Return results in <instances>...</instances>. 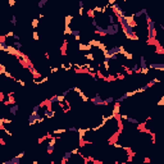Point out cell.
Returning a JSON list of instances; mask_svg holds the SVG:
<instances>
[{
	"instance_id": "1",
	"label": "cell",
	"mask_w": 164,
	"mask_h": 164,
	"mask_svg": "<svg viewBox=\"0 0 164 164\" xmlns=\"http://www.w3.org/2000/svg\"><path fill=\"white\" fill-rule=\"evenodd\" d=\"M145 19H146V23H147V39L149 41H152V40H155V37H156V28H155V21H152L150 16L149 14H146L145 16Z\"/></svg>"
},
{
	"instance_id": "17",
	"label": "cell",
	"mask_w": 164,
	"mask_h": 164,
	"mask_svg": "<svg viewBox=\"0 0 164 164\" xmlns=\"http://www.w3.org/2000/svg\"><path fill=\"white\" fill-rule=\"evenodd\" d=\"M88 44H90V45H91L92 47H99V45H100V44H101V41L92 39V40H90V41H88Z\"/></svg>"
},
{
	"instance_id": "19",
	"label": "cell",
	"mask_w": 164,
	"mask_h": 164,
	"mask_svg": "<svg viewBox=\"0 0 164 164\" xmlns=\"http://www.w3.org/2000/svg\"><path fill=\"white\" fill-rule=\"evenodd\" d=\"M78 95H80V98L82 99V101H83V103H87V101H90V99H91V98H88L87 95H85V92H83V91H82V92H80V94H78Z\"/></svg>"
},
{
	"instance_id": "43",
	"label": "cell",
	"mask_w": 164,
	"mask_h": 164,
	"mask_svg": "<svg viewBox=\"0 0 164 164\" xmlns=\"http://www.w3.org/2000/svg\"><path fill=\"white\" fill-rule=\"evenodd\" d=\"M17 82H18V83H19V85H21V86H22V87H24V86H26V82H24L23 80H17Z\"/></svg>"
},
{
	"instance_id": "4",
	"label": "cell",
	"mask_w": 164,
	"mask_h": 164,
	"mask_svg": "<svg viewBox=\"0 0 164 164\" xmlns=\"http://www.w3.org/2000/svg\"><path fill=\"white\" fill-rule=\"evenodd\" d=\"M90 101H91L92 105H95V106H105V101H104V99L100 96L99 92H96L94 98L90 99Z\"/></svg>"
},
{
	"instance_id": "24",
	"label": "cell",
	"mask_w": 164,
	"mask_h": 164,
	"mask_svg": "<svg viewBox=\"0 0 164 164\" xmlns=\"http://www.w3.org/2000/svg\"><path fill=\"white\" fill-rule=\"evenodd\" d=\"M49 101V105H51V104H55V103H58V95H53L51 98L47 100Z\"/></svg>"
},
{
	"instance_id": "7",
	"label": "cell",
	"mask_w": 164,
	"mask_h": 164,
	"mask_svg": "<svg viewBox=\"0 0 164 164\" xmlns=\"http://www.w3.org/2000/svg\"><path fill=\"white\" fill-rule=\"evenodd\" d=\"M28 70L29 72H31V74L33 76V78H35V80H37V78H40L41 77V73H39V70H37L36 68H35V65H33V63H31V64H29L28 67Z\"/></svg>"
},
{
	"instance_id": "45",
	"label": "cell",
	"mask_w": 164,
	"mask_h": 164,
	"mask_svg": "<svg viewBox=\"0 0 164 164\" xmlns=\"http://www.w3.org/2000/svg\"><path fill=\"white\" fill-rule=\"evenodd\" d=\"M9 5L14 6V5H16V0H9Z\"/></svg>"
},
{
	"instance_id": "30",
	"label": "cell",
	"mask_w": 164,
	"mask_h": 164,
	"mask_svg": "<svg viewBox=\"0 0 164 164\" xmlns=\"http://www.w3.org/2000/svg\"><path fill=\"white\" fill-rule=\"evenodd\" d=\"M13 46L16 47V49L21 50L22 49V42H19V41H13Z\"/></svg>"
},
{
	"instance_id": "39",
	"label": "cell",
	"mask_w": 164,
	"mask_h": 164,
	"mask_svg": "<svg viewBox=\"0 0 164 164\" xmlns=\"http://www.w3.org/2000/svg\"><path fill=\"white\" fill-rule=\"evenodd\" d=\"M68 132H78V128L74 127V126H70V127L68 128Z\"/></svg>"
},
{
	"instance_id": "3",
	"label": "cell",
	"mask_w": 164,
	"mask_h": 164,
	"mask_svg": "<svg viewBox=\"0 0 164 164\" xmlns=\"http://www.w3.org/2000/svg\"><path fill=\"white\" fill-rule=\"evenodd\" d=\"M105 31H106V36H113V35H117V33L121 31V24L118 23H114V24H108L105 27Z\"/></svg>"
},
{
	"instance_id": "10",
	"label": "cell",
	"mask_w": 164,
	"mask_h": 164,
	"mask_svg": "<svg viewBox=\"0 0 164 164\" xmlns=\"http://www.w3.org/2000/svg\"><path fill=\"white\" fill-rule=\"evenodd\" d=\"M72 156H73L72 151H65L64 154H63V156H62V164H67L68 160L72 159Z\"/></svg>"
},
{
	"instance_id": "47",
	"label": "cell",
	"mask_w": 164,
	"mask_h": 164,
	"mask_svg": "<svg viewBox=\"0 0 164 164\" xmlns=\"http://www.w3.org/2000/svg\"><path fill=\"white\" fill-rule=\"evenodd\" d=\"M78 6H80V9L83 8V1H78Z\"/></svg>"
},
{
	"instance_id": "6",
	"label": "cell",
	"mask_w": 164,
	"mask_h": 164,
	"mask_svg": "<svg viewBox=\"0 0 164 164\" xmlns=\"http://www.w3.org/2000/svg\"><path fill=\"white\" fill-rule=\"evenodd\" d=\"M149 69H155V70L164 72V62L163 63H150L149 64Z\"/></svg>"
},
{
	"instance_id": "15",
	"label": "cell",
	"mask_w": 164,
	"mask_h": 164,
	"mask_svg": "<svg viewBox=\"0 0 164 164\" xmlns=\"http://www.w3.org/2000/svg\"><path fill=\"white\" fill-rule=\"evenodd\" d=\"M146 14H147V10L144 8V9L139 10V12L133 13V16H135V18H140V17H142V16H146Z\"/></svg>"
},
{
	"instance_id": "16",
	"label": "cell",
	"mask_w": 164,
	"mask_h": 164,
	"mask_svg": "<svg viewBox=\"0 0 164 164\" xmlns=\"http://www.w3.org/2000/svg\"><path fill=\"white\" fill-rule=\"evenodd\" d=\"M140 70H141L140 63H135V64L131 67V72H132V73H140Z\"/></svg>"
},
{
	"instance_id": "46",
	"label": "cell",
	"mask_w": 164,
	"mask_h": 164,
	"mask_svg": "<svg viewBox=\"0 0 164 164\" xmlns=\"http://www.w3.org/2000/svg\"><path fill=\"white\" fill-rule=\"evenodd\" d=\"M144 163L145 164H149V163H150V159H149V158H144Z\"/></svg>"
},
{
	"instance_id": "34",
	"label": "cell",
	"mask_w": 164,
	"mask_h": 164,
	"mask_svg": "<svg viewBox=\"0 0 164 164\" xmlns=\"http://www.w3.org/2000/svg\"><path fill=\"white\" fill-rule=\"evenodd\" d=\"M156 105H158V106H164V95L159 99V101L156 103Z\"/></svg>"
},
{
	"instance_id": "23",
	"label": "cell",
	"mask_w": 164,
	"mask_h": 164,
	"mask_svg": "<svg viewBox=\"0 0 164 164\" xmlns=\"http://www.w3.org/2000/svg\"><path fill=\"white\" fill-rule=\"evenodd\" d=\"M83 58H85V59H87V60H92V62L95 60V55L92 54V53H87V54H85V55H83Z\"/></svg>"
},
{
	"instance_id": "28",
	"label": "cell",
	"mask_w": 164,
	"mask_h": 164,
	"mask_svg": "<svg viewBox=\"0 0 164 164\" xmlns=\"http://www.w3.org/2000/svg\"><path fill=\"white\" fill-rule=\"evenodd\" d=\"M127 122L129 123H132V124H139V119H136V118H131V117H128L127 119H126Z\"/></svg>"
},
{
	"instance_id": "11",
	"label": "cell",
	"mask_w": 164,
	"mask_h": 164,
	"mask_svg": "<svg viewBox=\"0 0 164 164\" xmlns=\"http://www.w3.org/2000/svg\"><path fill=\"white\" fill-rule=\"evenodd\" d=\"M18 110H19V105H18V104H14V105H10L9 106L8 113H10L12 115H17V111Z\"/></svg>"
},
{
	"instance_id": "27",
	"label": "cell",
	"mask_w": 164,
	"mask_h": 164,
	"mask_svg": "<svg viewBox=\"0 0 164 164\" xmlns=\"http://www.w3.org/2000/svg\"><path fill=\"white\" fill-rule=\"evenodd\" d=\"M5 73H6V67H5V64L0 63V74H1V76H4Z\"/></svg>"
},
{
	"instance_id": "40",
	"label": "cell",
	"mask_w": 164,
	"mask_h": 164,
	"mask_svg": "<svg viewBox=\"0 0 164 164\" xmlns=\"http://www.w3.org/2000/svg\"><path fill=\"white\" fill-rule=\"evenodd\" d=\"M10 23H12L13 26L17 24V17L16 16H12V21H10Z\"/></svg>"
},
{
	"instance_id": "5",
	"label": "cell",
	"mask_w": 164,
	"mask_h": 164,
	"mask_svg": "<svg viewBox=\"0 0 164 164\" xmlns=\"http://www.w3.org/2000/svg\"><path fill=\"white\" fill-rule=\"evenodd\" d=\"M55 142H57V137L55 136H51L49 141H47V144H46V151H47V154H53L54 152V149H55Z\"/></svg>"
},
{
	"instance_id": "37",
	"label": "cell",
	"mask_w": 164,
	"mask_h": 164,
	"mask_svg": "<svg viewBox=\"0 0 164 164\" xmlns=\"http://www.w3.org/2000/svg\"><path fill=\"white\" fill-rule=\"evenodd\" d=\"M140 73H142V74H149V67H146V68H141V70H140Z\"/></svg>"
},
{
	"instance_id": "41",
	"label": "cell",
	"mask_w": 164,
	"mask_h": 164,
	"mask_svg": "<svg viewBox=\"0 0 164 164\" xmlns=\"http://www.w3.org/2000/svg\"><path fill=\"white\" fill-rule=\"evenodd\" d=\"M59 70V67H53V68H50V72L51 73H57Z\"/></svg>"
},
{
	"instance_id": "22",
	"label": "cell",
	"mask_w": 164,
	"mask_h": 164,
	"mask_svg": "<svg viewBox=\"0 0 164 164\" xmlns=\"http://www.w3.org/2000/svg\"><path fill=\"white\" fill-rule=\"evenodd\" d=\"M47 81H49V77H42V78H40V80L39 81H36L35 80V83L36 85H42V83H45V82H47Z\"/></svg>"
},
{
	"instance_id": "36",
	"label": "cell",
	"mask_w": 164,
	"mask_h": 164,
	"mask_svg": "<svg viewBox=\"0 0 164 164\" xmlns=\"http://www.w3.org/2000/svg\"><path fill=\"white\" fill-rule=\"evenodd\" d=\"M72 27H65V29H64V35H70L72 33Z\"/></svg>"
},
{
	"instance_id": "13",
	"label": "cell",
	"mask_w": 164,
	"mask_h": 164,
	"mask_svg": "<svg viewBox=\"0 0 164 164\" xmlns=\"http://www.w3.org/2000/svg\"><path fill=\"white\" fill-rule=\"evenodd\" d=\"M73 19H74V17L72 16V14H68V16H65V18H64V23H65V27H70V23L73 22Z\"/></svg>"
},
{
	"instance_id": "21",
	"label": "cell",
	"mask_w": 164,
	"mask_h": 164,
	"mask_svg": "<svg viewBox=\"0 0 164 164\" xmlns=\"http://www.w3.org/2000/svg\"><path fill=\"white\" fill-rule=\"evenodd\" d=\"M39 24H40V21L37 19V18H33V19L31 21V26H32L33 29H36L37 27H39Z\"/></svg>"
},
{
	"instance_id": "32",
	"label": "cell",
	"mask_w": 164,
	"mask_h": 164,
	"mask_svg": "<svg viewBox=\"0 0 164 164\" xmlns=\"http://www.w3.org/2000/svg\"><path fill=\"white\" fill-rule=\"evenodd\" d=\"M67 131H68V129H65V128H58V129H54L53 133H58L59 135V133H65Z\"/></svg>"
},
{
	"instance_id": "42",
	"label": "cell",
	"mask_w": 164,
	"mask_h": 164,
	"mask_svg": "<svg viewBox=\"0 0 164 164\" xmlns=\"http://www.w3.org/2000/svg\"><path fill=\"white\" fill-rule=\"evenodd\" d=\"M14 36H16V35H14V32H13V31H9V32L5 35V37H14Z\"/></svg>"
},
{
	"instance_id": "26",
	"label": "cell",
	"mask_w": 164,
	"mask_h": 164,
	"mask_svg": "<svg viewBox=\"0 0 164 164\" xmlns=\"http://www.w3.org/2000/svg\"><path fill=\"white\" fill-rule=\"evenodd\" d=\"M104 101H105V106H106V105H109L110 103H114V101H115V99L113 98V96H109V98L104 99Z\"/></svg>"
},
{
	"instance_id": "48",
	"label": "cell",
	"mask_w": 164,
	"mask_h": 164,
	"mask_svg": "<svg viewBox=\"0 0 164 164\" xmlns=\"http://www.w3.org/2000/svg\"><path fill=\"white\" fill-rule=\"evenodd\" d=\"M31 164H39V162H37V160H33V162H32Z\"/></svg>"
},
{
	"instance_id": "8",
	"label": "cell",
	"mask_w": 164,
	"mask_h": 164,
	"mask_svg": "<svg viewBox=\"0 0 164 164\" xmlns=\"http://www.w3.org/2000/svg\"><path fill=\"white\" fill-rule=\"evenodd\" d=\"M111 115L115 118V117H121V104L119 103H115L114 106H113V111H111Z\"/></svg>"
},
{
	"instance_id": "25",
	"label": "cell",
	"mask_w": 164,
	"mask_h": 164,
	"mask_svg": "<svg viewBox=\"0 0 164 164\" xmlns=\"http://www.w3.org/2000/svg\"><path fill=\"white\" fill-rule=\"evenodd\" d=\"M140 67H141V68H146V67H147V63H146V60H145L144 57L140 58Z\"/></svg>"
},
{
	"instance_id": "44",
	"label": "cell",
	"mask_w": 164,
	"mask_h": 164,
	"mask_svg": "<svg viewBox=\"0 0 164 164\" xmlns=\"http://www.w3.org/2000/svg\"><path fill=\"white\" fill-rule=\"evenodd\" d=\"M24 154H26V151H21L19 154H17V156H18V158H19V159H22V158H23V156H24Z\"/></svg>"
},
{
	"instance_id": "14",
	"label": "cell",
	"mask_w": 164,
	"mask_h": 164,
	"mask_svg": "<svg viewBox=\"0 0 164 164\" xmlns=\"http://www.w3.org/2000/svg\"><path fill=\"white\" fill-rule=\"evenodd\" d=\"M44 117L45 118H54L55 117V111L51 109H46L45 113H44Z\"/></svg>"
},
{
	"instance_id": "31",
	"label": "cell",
	"mask_w": 164,
	"mask_h": 164,
	"mask_svg": "<svg viewBox=\"0 0 164 164\" xmlns=\"http://www.w3.org/2000/svg\"><path fill=\"white\" fill-rule=\"evenodd\" d=\"M32 39L35 40V41H39L40 40V35H39V32H37V31H33L32 32Z\"/></svg>"
},
{
	"instance_id": "33",
	"label": "cell",
	"mask_w": 164,
	"mask_h": 164,
	"mask_svg": "<svg viewBox=\"0 0 164 164\" xmlns=\"http://www.w3.org/2000/svg\"><path fill=\"white\" fill-rule=\"evenodd\" d=\"M124 58L127 59V60H132V59H133V54H132V53H128V51H127V53H126V55H124Z\"/></svg>"
},
{
	"instance_id": "9",
	"label": "cell",
	"mask_w": 164,
	"mask_h": 164,
	"mask_svg": "<svg viewBox=\"0 0 164 164\" xmlns=\"http://www.w3.org/2000/svg\"><path fill=\"white\" fill-rule=\"evenodd\" d=\"M78 50L80 51H91L92 50V46L90 44H83V42H80L78 44Z\"/></svg>"
},
{
	"instance_id": "18",
	"label": "cell",
	"mask_w": 164,
	"mask_h": 164,
	"mask_svg": "<svg viewBox=\"0 0 164 164\" xmlns=\"http://www.w3.org/2000/svg\"><path fill=\"white\" fill-rule=\"evenodd\" d=\"M109 59H104L103 60V65H104V69H105V72H109L110 69V65H109Z\"/></svg>"
},
{
	"instance_id": "12",
	"label": "cell",
	"mask_w": 164,
	"mask_h": 164,
	"mask_svg": "<svg viewBox=\"0 0 164 164\" xmlns=\"http://www.w3.org/2000/svg\"><path fill=\"white\" fill-rule=\"evenodd\" d=\"M5 162H6V164H21V159L16 155V156H13V158L5 160Z\"/></svg>"
},
{
	"instance_id": "38",
	"label": "cell",
	"mask_w": 164,
	"mask_h": 164,
	"mask_svg": "<svg viewBox=\"0 0 164 164\" xmlns=\"http://www.w3.org/2000/svg\"><path fill=\"white\" fill-rule=\"evenodd\" d=\"M91 24H92V27H94V28H96V27L99 26V23H98V19H96V18H94V19L91 21Z\"/></svg>"
},
{
	"instance_id": "2",
	"label": "cell",
	"mask_w": 164,
	"mask_h": 164,
	"mask_svg": "<svg viewBox=\"0 0 164 164\" xmlns=\"http://www.w3.org/2000/svg\"><path fill=\"white\" fill-rule=\"evenodd\" d=\"M44 119H45L44 115H40L39 113H36V111H32V113L29 114V117H28V124L35 126V124H37V123H42Z\"/></svg>"
},
{
	"instance_id": "35",
	"label": "cell",
	"mask_w": 164,
	"mask_h": 164,
	"mask_svg": "<svg viewBox=\"0 0 164 164\" xmlns=\"http://www.w3.org/2000/svg\"><path fill=\"white\" fill-rule=\"evenodd\" d=\"M87 16H88V17H92V19H94V18H95V10H94V9H90V10L87 12Z\"/></svg>"
},
{
	"instance_id": "29",
	"label": "cell",
	"mask_w": 164,
	"mask_h": 164,
	"mask_svg": "<svg viewBox=\"0 0 164 164\" xmlns=\"http://www.w3.org/2000/svg\"><path fill=\"white\" fill-rule=\"evenodd\" d=\"M47 4V0H40L39 3H37V6H39V8L41 9V8H44V6H45Z\"/></svg>"
},
{
	"instance_id": "20",
	"label": "cell",
	"mask_w": 164,
	"mask_h": 164,
	"mask_svg": "<svg viewBox=\"0 0 164 164\" xmlns=\"http://www.w3.org/2000/svg\"><path fill=\"white\" fill-rule=\"evenodd\" d=\"M12 121L8 118H0V126H4V124H12Z\"/></svg>"
}]
</instances>
